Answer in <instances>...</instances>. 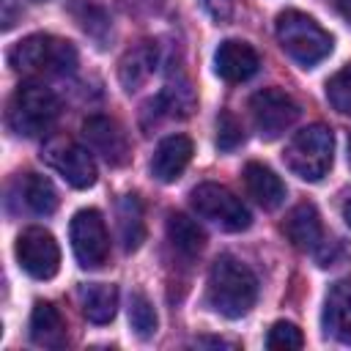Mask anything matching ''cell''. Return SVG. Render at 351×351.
I'll use <instances>...</instances> for the list:
<instances>
[{
  "label": "cell",
  "instance_id": "obj_6",
  "mask_svg": "<svg viewBox=\"0 0 351 351\" xmlns=\"http://www.w3.org/2000/svg\"><path fill=\"white\" fill-rule=\"evenodd\" d=\"M189 203L195 208L197 217L219 225L222 230H230V233H239V230H247L250 222H252V214L250 208L241 203V197H236L228 186L222 184H197L189 195Z\"/></svg>",
  "mask_w": 351,
  "mask_h": 351
},
{
  "label": "cell",
  "instance_id": "obj_16",
  "mask_svg": "<svg viewBox=\"0 0 351 351\" xmlns=\"http://www.w3.org/2000/svg\"><path fill=\"white\" fill-rule=\"evenodd\" d=\"M244 186H247V195L266 211L282 206V200H285V184L280 181V176L271 167H266L261 162H247Z\"/></svg>",
  "mask_w": 351,
  "mask_h": 351
},
{
  "label": "cell",
  "instance_id": "obj_27",
  "mask_svg": "<svg viewBox=\"0 0 351 351\" xmlns=\"http://www.w3.org/2000/svg\"><path fill=\"white\" fill-rule=\"evenodd\" d=\"M200 3L214 22H228L233 14V0H200Z\"/></svg>",
  "mask_w": 351,
  "mask_h": 351
},
{
  "label": "cell",
  "instance_id": "obj_24",
  "mask_svg": "<svg viewBox=\"0 0 351 351\" xmlns=\"http://www.w3.org/2000/svg\"><path fill=\"white\" fill-rule=\"evenodd\" d=\"M326 99H329V104L337 112L351 115V63L343 66L337 74L329 77V82H326Z\"/></svg>",
  "mask_w": 351,
  "mask_h": 351
},
{
  "label": "cell",
  "instance_id": "obj_3",
  "mask_svg": "<svg viewBox=\"0 0 351 351\" xmlns=\"http://www.w3.org/2000/svg\"><path fill=\"white\" fill-rule=\"evenodd\" d=\"M58 118H60V101L41 82H22L8 101V126L22 137L47 134Z\"/></svg>",
  "mask_w": 351,
  "mask_h": 351
},
{
  "label": "cell",
  "instance_id": "obj_11",
  "mask_svg": "<svg viewBox=\"0 0 351 351\" xmlns=\"http://www.w3.org/2000/svg\"><path fill=\"white\" fill-rule=\"evenodd\" d=\"M82 134L88 140V148L93 154H99L107 165L118 167L129 159V140H126L123 129L118 126V121H112L107 115H90L82 123Z\"/></svg>",
  "mask_w": 351,
  "mask_h": 351
},
{
  "label": "cell",
  "instance_id": "obj_5",
  "mask_svg": "<svg viewBox=\"0 0 351 351\" xmlns=\"http://www.w3.org/2000/svg\"><path fill=\"white\" fill-rule=\"evenodd\" d=\"M332 156H335V137L324 123L299 129L282 151L285 167L302 181H321L332 167Z\"/></svg>",
  "mask_w": 351,
  "mask_h": 351
},
{
  "label": "cell",
  "instance_id": "obj_10",
  "mask_svg": "<svg viewBox=\"0 0 351 351\" xmlns=\"http://www.w3.org/2000/svg\"><path fill=\"white\" fill-rule=\"evenodd\" d=\"M16 261L36 280L55 277L58 269H60V250H58L55 236L44 228L22 230L19 239H16Z\"/></svg>",
  "mask_w": 351,
  "mask_h": 351
},
{
  "label": "cell",
  "instance_id": "obj_28",
  "mask_svg": "<svg viewBox=\"0 0 351 351\" xmlns=\"http://www.w3.org/2000/svg\"><path fill=\"white\" fill-rule=\"evenodd\" d=\"M337 11H340L343 19L351 25V0H337Z\"/></svg>",
  "mask_w": 351,
  "mask_h": 351
},
{
  "label": "cell",
  "instance_id": "obj_2",
  "mask_svg": "<svg viewBox=\"0 0 351 351\" xmlns=\"http://www.w3.org/2000/svg\"><path fill=\"white\" fill-rule=\"evenodd\" d=\"M8 63L22 77H63L77 69V49L66 38L36 33L8 52Z\"/></svg>",
  "mask_w": 351,
  "mask_h": 351
},
{
  "label": "cell",
  "instance_id": "obj_23",
  "mask_svg": "<svg viewBox=\"0 0 351 351\" xmlns=\"http://www.w3.org/2000/svg\"><path fill=\"white\" fill-rule=\"evenodd\" d=\"M129 324L134 329V335L140 340H148L154 337L156 332V313H154V304L143 296V293H132L129 296Z\"/></svg>",
  "mask_w": 351,
  "mask_h": 351
},
{
  "label": "cell",
  "instance_id": "obj_19",
  "mask_svg": "<svg viewBox=\"0 0 351 351\" xmlns=\"http://www.w3.org/2000/svg\"><path fill=\"white\" fill-rule=\"evenodd\" d=\"M16 192H19V203H25L27 211L33 214H52L58 208V192L52 186L49 178L38 176V173H25L16 178Z\"/></svg>",
  "mask_w": 351,
  "mask_h": 351
},
{
  "label": "cell",
  "instance_id": "obj_13",
  "mask_svg": "<svg viewBox=\"0 0 351 351\" xmlns=\"http://www.w3.org/2000/svg\"><path fill=\"white\" fill-rule=\"evenodd\" d=\"M282 233L285 239L302 250V252H315L324 244V225L318 217V208L313 203H299L288 211L285 222H282Z\"/></svg>",
  "mask_w": 351,
  "mask_h": 351
},
{
  "label": "cell",
  "instance_id": "obj_30",
  "mask_svg": "<svg viewBox=\"0 0 351 351\" xmlns=\"http://www.w3.org/2000/svg\"><path fill=\"white\" fill-rule=\"evenodd\" d=\"M343 219H346V222H348V228H351V200L343 206Z\"/></svg>",
  "mask_w": 351,
  "mask_h": 351
},
{
  "label": "cell",
  "instance_id": "obj_21",
  "mask_svg": "<svg viewBox=\"0 0 351 351\" xmlns=\"http://www.w3.org/2000/svg\"><path fill=\"white\" fill-rule=\"evenodd\" d=\"M118 217V236L126 252H134L145 239V222H143V203L137 195H123L115 208Z\"/></svg>",
  "mask_w": 351,
  "mask_h": 351
},
{
  "label": "cell",
  "instance_id": "obj_26",
  "mask_svg": "<svg viewBox=\"0 0 351 351\" xmlns=\"http://www.w3.org/2000/svg\"><path fill=\"white\" fill-rule=\"evenodd\" d=\"M241 143H244V129H241V123L236 121L233 112L222 110V112L217 115V148H219V151H233V148H239Z\"/></svg>",
  "mask_w": 351,
  "mask_h": 351
},
{
  "label": "cell",
  "instance_id": "obj_7",
  "mask_svg": "<svg viewBox=\"0 0 351 351\" xmlns=\"http://www.w3.org/2000/svg\"><path fill=\"white\" fill-rule=\"evenodd\" d=\"M69 239H71V250L82 269L104 266V261L110 255V236H107V225L96 208H82L71 217Z\"/></svg>",
  "mask_w": 351,
  "mask_h": 351
},
{
  "label": "cell",
  "instance_id": "obj_18",
  "mask_svg": "<svg viewBox=\"0 0 351 351\" xmlns=\"http://www.w3.org/2000/svg\"><path fill=\"white\" fill-rule=\"evenodd\" d=\"M80 307L90 324H110L118 310V288L107 282H90L80 288Z\"/></svg>",
  "mask_w": 351,
  "mask_h": 351
},
{
  "label": "cell",
  "instance_id": "obj_31",
  "mask_svg": "<svg viewBox=\"0 0 351 351\" xmlns=\"http://www.w3.org/2000/svg\"><path fill=\"white\" fill-rule=\"evenodd\" d=\"M348 159H351V140H348Z\"/></svg>",
  "mask_w": 351,
  "mask_h": 351
},
{
  "label": "cell",
  "instance_id": "obj_9",
  "mask_svg": "<svg viewBox=\"0 0 351 351\" xmlns=\"http://www.w3.org/2000/svg\"><path fill=\"white\" fill-rule=\"evenodd\" d=\"M44 159L52 170H58L66 184L74 189H88L96 184V162L88 148L77 145L69 137H58L44 148Z\"/></svg>",
  "mask_w": 351,
  "mask_h": 351
},
{
  "label": "cell",
  "instance_id": "obj_17",
  "mask_svg": "<svg viewBox=\"0 0 351 351\" xmlns=\"http://www.w3.org/2000/svg\"><path fill=\"white\" fill-rule=\"evenodd\" d=\"M30 340L41 348H63L66 346V321L55 304L36 302V307L30 313Z\"/></svg>",
  "mask_w": 351,
  "mask_h": 351
},
{
  "label": "cell",
  "instance_id": "obj_29",
  "mask_svg": "<svg viewBox=\"0 0 351 351\" xmlns=\"http://www.w3.org/2000/svg\"><path fill=\"white\" fill-rule=\"evenodd\" d=\"M197 346H233V343L219 340V337H200V340H197Z\"/></svg>",
  "mask_w": 351,
  "mask_h": 351
},
{
  "label": "cell",
  "instance_id": "obj_32",
  "mask_svg": "<svg viewBox=\"0 0 351 351\" xmlns=\"http://www.w3.org/2000/svg\"><path fill=\"white\" fill-rule=\"evenodd\" d=\"M33 3H44V0H33Z\"/></svg>",
  "mask_w": 351,
  "mask_h": 351
},
{
  "label": "cell",
  "instance_id": "obj_1",
  "mask_svg": "<svg viewBox=\"0 0 351 351\" xmlns=\"http://www.w3.org/2000/svg\"><path fill=\"white\" fill-rule=\"evenodd\" d=\"M206 299L211 310H217L225 318H241L252 310L258 299V277L247 263H241L233 255H219L211 263Z\"/></svg>",
  "mask_w": 351,
  "mask_h": 351
},
{
  "label": "cell",
  "instance_id": "obj_14",
  "mask_svg": "<svg viewBox=\"0 0 351 351\" xmlns=\"http://www.w3.org/2000/svg\"><path fill=\"white\" fill-rule=\"evenodd\" d=\"M192 154H195V145H192V140L186 134H170V137H165L156 145L154 156H151V173H154V178H159L162 184H170L176 178H181V173L186 170Z\"/></svg>",
  "mask_w": 351,
  "mask_h": 351
},
{
  "label": "cell",
  "instance_id": "obj_25",
  "mask_svg": "<svg viewBox=\"0 0 351 351\" xmlns=\"http://www.w3.org/2000/svg\"><path fill=\"white\" fill-rule=\"evenodd\" d=\"M302 346H304L302 329L291 321H277L266 335V348H271V351H296Z\"/></svg>",
  "mask_w": 351,
  "mask_h": 351
},
{
  "label": "cell",
  "instance_id": "obj_15",
  "mask_svg": "<svg viewBox=\"0 0 351 351\" xmlns=\"http://www.w3.org/2000/svg\"><path fill=\"white\" fill-rule=\"evenodd\" d=\"M324 329L337 343L351 346V280H337L324 302Z\"/></svg>",
  "mask_w": 351,
  "mask_h": 351
},
{
  "label": "cell",
  "instance_id": "obj_4",
  "mask_svg": "<svg viewBox=\"0 0 351 351\" xmlns=\"http://www.w3.org/2000/svg\"><path fill=\"white\" fill-rule=\"evenodd\" d=\"M277 41L285 49V55L304 69L321 63L332 52V36L313 16L293 8L277 16Z\"/></svg>",
  "mask_w": 351,
  "mask_h": 351
},
{
  "label": "cell",
  "instance_id": "obj_12",
  "mask_svg": "<svg viewBox=\"0 0 351 351\" xmlns=\"http://www.w3.org/2000/svg\"><path fill=\"white\" fill-rule=\"evenodd\" d=\"M214 69L222 80L228 82H244L250 80L252 74H258L261 69V58L258 52L247 44V41H239V38H228L217 47L214 52Z\"/></svg>",
  "mask_w": 351,
  "mask_h": 351
},
{
  "label": "cell",
  "instance_id": "obj_22",
  "mask_svg": "<svg viewBox=\"0 0 351 351\" xmlns=\"http://www.w3.org/2000/svg\"><path fill=\"white\" fill-rule=\"evenodd\" d=\"M167 239L173 244L176 252H181L184 258H195L200 255L203 244H206V233L200 230V225L195 219H189L186 214H170L167 217Z\"/></svg>",
  "mask_w": 351,
  "mask_h": 351
},
{
  "label": "cell",
  "instance_id": "obj_8",
  "mask_svg": "<svg viewBox=\"0 0 351 351\" xmlns=\"http://www.w3.org/2000/svg\"><path fill=\"white\" fill-rule=\"evenodd\" d=\"M250 115L261 137L274 140L299 118V104L280 88H263L250 96Z\"/></svg>",
  "mask_w": 351,
  "mask_h": 351
},
{
  "label": "cell",
  "instance_id": "obj_20",
  "mask_svg": "<svg viewBox=\"0 0 351 351\" xmlns=\"http://www.w3.org/2000/svg\"><path fill=\"white\" fill-rule=\"evenodd\" d=\"M156 69V44L145 41L140 47H134L132 52H126V58L121 60V69H118V77H121V85L123 90H137Z\"/></svg>",
  "mask_w": 351,
  "mask_h": 351
}]
</instances>
